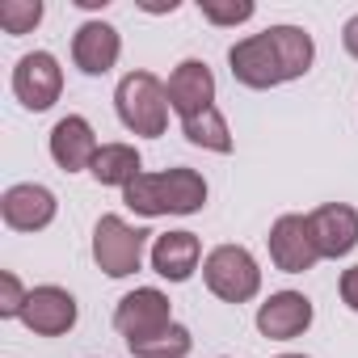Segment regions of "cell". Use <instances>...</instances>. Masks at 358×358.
Instances as JSON below:
<instances>
[{
    "instance_id": "6da1fadb",
    "label": "cell",
    "mask_w": 358,
    "mask_h": 358,
    "mask_svg": "<svg viewBox=\"0 0 358 358\" xmlns=\"http://www.w3.org/2000/svg\"><path fill=\"white\" fill-rule=\"evenodd\" d=\"M316 59V47H312V34L299 30V26H270L262 34H249L241 38L232 51H228V64H232V76L245 85V89H274V85H287V80H299Z\"/></svg>"
},
{
    "instance_id": "7a4b0ae2",
    "label": "cell",
    "mask_w": 358,
    "mask_h": 358,
    "mask_svg": "<svg viewBox=\"0 0 358 358\" xmlns=\"http://www.w3.org/2000/svg\"><path fill=\"white\" fill-rule=\"evenodd\" d=\"M122 203L148 220L156 215H194L207 203V182L194 169H164V173H139L122 190Z\"/></svg>"
},
{
    "instance_id": "3957f363",
    "label": "cell",
    "mask_w": 358,
    "mask_h": 358,
    "mask_svg": "<svg viewBox=\"0 0 358 358\" xmlns=\"http://www.w3.org/2000/svg\"><path fill=\"white\" fill-rule=\"evenodd\" d=\"M114 106H118V118L131 135H164L169 127V89L152 76V72H127L114 89Z\"/></svg>"
},
{
    "instance_id": "277c9868",
    "label": "cell",
    "mask_w": 358,
    "mask_h": 358,
    "mask_svg": "<svg viewBox=\"0 0 358 358\" xmlns=\"http://www.w3.org/2000/svg\"><path fill=\"white\" fill-rule=\"evenodd\" d=\"M203 278H207L211 295L224 299V303H249L262 291V270H257V262L245 245L211 249L207 262H203Z\"/></svg>"
},
{
    "instance_id": "5b68a950",
    "label": "cell",
    "mask_w": 358,
    "mask_h": 358,
    "mask_svg": "<svg viewBox=\"0 0 358 358\" xmlns=\"http://www.w3.org/2000/svg\"><path fill=\"white\" fill-rule=\"evenodd\" d=\"M148 236H152V232L131 228L122 215H101L97 228H93V262H97L110 278H127V274L139 270Z\"/></svg>"
},
{
    "instance_id": "8992f818",
    "label": "cell",
    "mask_w": 358,
    "mask_h": 358,
    "mask_svg": "<svg viewBox=\"0 0 358 358\" xmlns=\"http://www.w3.org/2000/svg\"><path fill=\"white\" fill-rule=\"evenodd\" d=\"M173 324H177V320H173V312H169V295L156 291V287H135V291L122 295L118 308H114V329L127 337V345L152 341V337H160V333L173 329Z\"/></svg>"
},
{
    "instance_id": "52a82bcc",
    "label": "cell",
    "mask_w": 358,
    "mask_h": 358,
    "mask_svg": "<svg viewBox=\"0 0 358 358\" xmlns=\"http://www.w3.org/2000/svg\"><path fill=\"white\" fill-rule=\"evenodd\" d=\"M13 93H17V101H22L26 110H34V114L51 110V106L59 101V93H64V68H59V59H55L51 51H30V55H22L17 68H13Z\"/></svg>"
},
{
    "instance_id": "ba28073f",
    "label": "cell",
    "mask_w": 358,
    "mask_h": 358,
    "mask_svg": "<svg viewBox=\"0 0 358 358\" xmlns=\"http://www.w3.org/2000/svg\"><path fill=\"white\" fill-rule=\"evenodd\" d=\"M270 262L282 274H303V270H312L320 262V249L312 241L308 215H282V220H274V228H270Z\"/></svg>"
},
{
    "instance_id": "9c48e42d",
    "label": "cell",
    "mask_w": 358,
    "mask_h": 358,
    "mask_svg": "<svg viewBox=\"0 0 358 358\" xmlns=\"http://www.w3.org/2000/svg\"><path fill=\"white\" fill-rule=\"evenodd\" d=\"M164 89H169V106L182 114V122L215 106V72L203 59H182Z\"/></svg>"
},
{
    "instance_id": "30bf717a",
    "label": "cell",
    "mask_w": 358,
    "mask_h": 358,
    "mask_svg": "<svg viewBox=\"0 0 358 358\" xmlns=\"http://www.w3.org/2000/svg\"><path fill=\"white\" fill-rule=\"evenodd\" d=\"M22 324L38 337H64L76 324V299L64 287H34L22 308Z\"/></svg>"
},
{
    "instance_id": "8fae6325",
    "label": "cell",
    "mask_w": 358,
    "mask_h": 358,
    "mask_svg": "<svg viewBox=\"0 0 358 358\" xmlns=\"http://www.w3.org/2000/svg\"><path fill=\"white\" fill-rule=\"evenodd\" d=\"M59 203L47 186H34V182H22V186H9L5 199H0V215L13 232H43L51 220H55Z\"/></svg>"
},
{
    "instance_id": "7c38bea8",
    "label": "cell",
    "mask_w": 358,
    "mask_h": 358,
    "mask_svg": "<svg viewBox=\"0 0 358 358\" xmlns=\"http://www.w3.org/2000/svg\"><path fill=\"white\" fill-rule=\"evenodd\" d=\"M312 241L320 249V257H345L358 245V211L350 203H324L308 215Z\"/></svg>"
},
{
    "instance_id": "4fadbf2b",
    "label": "cell",
    "mask_w": 358,
    "mask_h": 358,
    "mask_svg": "<svg viewBox=\"0 0 358 358\" xmlns=\"http://www.w3.org/2000/svg\"><path fill=\"white\" fill-rule=\"evenodd\" d=\"M97 152H101V143H97V135H93L89 118L68 114V118H59V122L51 127V156H55V164H59L64 173L93 169Z\"/></svg>"
},
{
    "instance_id": "5bb4252c",
    "label": "cell",
    "mask_w": 358,
    "mask_h": 358,
    "mask_svg": "<svg viewBox=\"0 0 358 358\" xmlns=\"http://www.w3.org/2000/svg\"><path fill=\"white\" fill-rule=\"evenodd\" d=\"M122 55V38L110 22H85L72 34V59L85 76H106Z\"/></svg>"
},
{
    "instance_id": "9a60e30c",
    "label": "cell",
    "mask_w": 358,
    "mask_h": 358,
    "mask_svg": "<svg viewBox=\"0 0 358 358\" xmlns=\"http://www.w3.org/2000/svg\"><path fill=\"white\" fill-rule=\"evenodd\" d=\"M312 324V299L299 291H278L257 308V329L270 341H291Z\"/></svg>"
},
{
    "instance_id": "2e32d148",
    "label": "cell",
    "mask_w": 358,
    "mask_h": 358,
    "mask_svg": "<svg viewBox=\"0 0 358 358\" xmlns=\"http://www.w3.org/2000/svg\"><path fill=\"white\" fill-rule=\"evenodd\" d=\"M199 257H203V245L194 232H164L152 245V270L169 282H186L199 270Z\"/></svg>"
},
{
    "instance_id": "e0dca14e",
    "label": "cell",
    "mask_w": 358,
    "mask_h": 358,
    "mask_svg": "<svg viewBox=\"0 0 358 358\" xmlns=\"http://www.w3.org/2000/svg\"><path fill=\"white\" fill-rule=\"evenodd\" d=\"M89 173L97 177V186H118V190H127L135 177L143 173V160H139V152H135L131 143H101V152H97V160H93Z\"/></svg>"
},
{
    "instance_id": "ac0fdd59",
    "label": "cell",
    "mask_w": 358,
    "mask_h": 358,
    "mask_svg": "<svg viewBox=\"0 0 358 358\" xmlns=\"http://www.w3.org/2000/svg\"><path fill=\"white\" fill-rule=\"evenodd\" d=\"M182 131H186V139L194 143V148H207V152H232V131H228V122H224V114L211 106V110H203V114H194V118H186L182 122Z\"/></svg>"
},
{
    "instance_id": "d6986e66",
    "label": "cell",
    "mask_w": 358,
    "mask_h": 358,
    "mask_svg": "<svg viewBox=\"0 0 358 358\" xmlns=\"http://www.w3.org/2000/svg\"><path fill=\"white\" fill-rule=\"evenodd\" d=\"M135 358H186L190 350H194V337H190V329L186 324H173V329H164L160 337H152V341H135V345H127Z\"/></svg>"
},
{
    "instance_id": "ffe728a7",
    "label": "cell",
    "mask_w": 358,
    "mask_h": 358,
    "mask_svg": "<svg viewBox=\"0 0 358 358\" xmlns=\"http://www.w3.org/2000/svg\"><path fill=\"white\" fill-rule=\"evenodd\" d=\"M43 22V0H5L0 5V26L5 34H30Z\"/></svg>"
},
{
    "instance_id": "44dd1931",
    "label": "cell",
    "mask_w": 358,
    "mask_h": 358,
    "mask_svg": "<svg viewBox=\"0 0 358 358\" xmlns=\"http://www.w3.org/2000/svg\"><path fill=\"white\" fill-rule=\"evenodd\" d=\"M203 17L211 26H241L253 17V0H228V5H220V0H203Z\"/></svg>"
},
{
    "instance_id": "7402d4cb",
    "label": "cell",
    "mask_w": 358,
    "mask_h": 358,
    "mask_svg": "<svg viewBox=\"0 0 358 358\" xmlns=\"http://www.w3.org/2000/svg\"><path fill=\"white\" fill-rule=\"evenodd\" d=\"M26 295L30 291H22V282H17V274H0V316H22V308H26Z\"/></svg>"
},
{
    "instance_id": "603a6c76",
    "label": "cell",
    "mask_w": 358,
    "mask_h": 358,
    "mask_svg": "<svg viewBox=\"0 0 358 358\" xmlns=\"http://www.w3.org/2000/svg\"><path fill=\"white\" fill-rule=\"evenodd\" d=\"M341 299H345L350 312H358V266H350V270L341 274Z\"/></svg>"
},
{
    "instance_id": "cb8c5ba5",
    "label": "cell",
    "mask_w": 358,
    "mask_h": 358,
    "mask_svg": "<svg viewBox=\"0 0 358 358\" xmlns=\"http://www.w3.org/2000/svg\"><path fill=\"white\" fill-rule=\"evenodd\" d=\"M341 43H345V51H350V55L358 59V13H354V17L345 22V30H341Z\"/></svg>"
},
{
    "instance_id": "d4e9b609",
    "label": "cell",
    "mask_w": 358,
    "mask_h": 358,
    "mask_svg": "<svg viewBox=\"0 0 358 358\" xmlns=\"http://www.w3.org/2000/svg\"><path fill=\"white\" fill-rule=\"evenodd\" d=\"M278 358H303V354H278Z\"/></svg>"
}]
</instances>
